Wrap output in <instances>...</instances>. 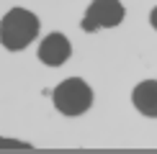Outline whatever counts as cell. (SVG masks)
I'll return each mask as SVG.
<instances>
[{
	"label": "cell",
	"mask_w": 157,
	"mask_h": 154,
	"mask_svg": "<svg viewBox=\"0 0 157 154\" xmlns=\"http://www.w3.org/2000/svg\"><path fill=\"white\" fill-rule=\"evenodd\" d=\"M132 100L139 113L149 116V118H157V80L139 82L132 93Z\"/></svg>",
	"instance_id": "obj_5"
},
{
	"label": "cell",
	"mask_w": 157,
	"mask_h": 154,
	"mask_svg": "<svg viewBox=\"0 0 157 154\" xmlns=\"http://www.w3.org/2000/svg\"><path fill=\"white\" fill-rule=\"evenodd\" d=\"M54 105L57 111L64 116H80L93 105V90L88 87V82L80 77H70L54 90Z\"/></svg>",
	"instance_id": "obj_2"
},
{
	"label": "cell",
	"mask_w": 157,
	"mask_h": 154,
	"mask_svg": "<svg viewBox=\"0 0 157 154\" xmlns=\"http://www.w3.org/2000/svg\"><path fill=\"white\" fill-rule=\"evenodd\" d=\"M0 149H31V144H23L16 139H0Z\"/></svg>",
	"instance_id": "obj_6"
},
{
	"label": "cell",
	"mask_w": 157,
	"mask_h": 154,
	"mask_svg": "<svg viewBox=\"0 0 157 154\" xmlns=\"http://www.w3.org/2000/svg\"><path fill=\"white\" fill-rule=\"evenodd\" d=\"M121 21H124V5L119 0H93L85 18H82V28L85 31L113 28Z\"/></svg>",
	"instance_id": "obj_3"
},
{
	"label": "cell",
	"mask_w": 157,
	"mask_h": 154,
	"mask_svg": "<svg viewBox=\"0 0 157 154\" xmlns=\"http://www.w3.org/2000/svg\"><path fill=\"white\" fill-rule=\"evenodd\" d=\"M149 21H152V28H157V8L149 13Z\"/></svg>",
	"instance_id": "obj_7"
},
{
	"label": "cell",
	"mask_w": 157,
	"mask_h": 154,
	"mask_svg": "<svg viewBox=\"0 0 157 154\" xmlns=\"http://www.w3.org/2000/svg\"><path fill=\"white\" fill-rule=\"evenodd\" d=\"M39 34V18L26 8H13L0 21V44L10 51L26 49Z\"/></svg>",
	"instance_id": "obj_1"
},
{
	"label": "cell",
	"mask_w": 157,
	"mask_h": 154,
	"mask_svg": "<svg viewBox=\"0 0 157 154\" xmlns=\"http://www.w3.org/2000/svg\"><path fill=\"white\" fill-rule=\"evenodd\" d=\"M70 54H72V46H70V41H67L64 34H49L41 41V46H39V59L44 64H49V67L64 64L70 59Z\"/></svg>",
	"instance_id": "obj_4"
}]
</instances>
